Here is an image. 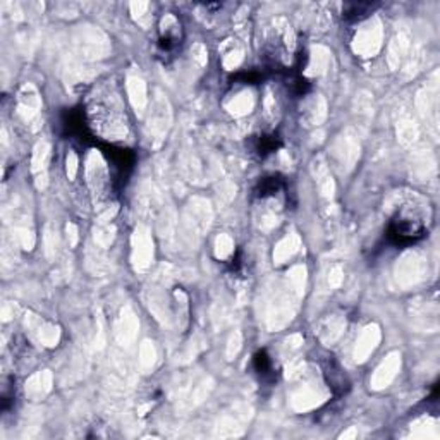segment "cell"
Listing matches in <instances>:
<instances>
[{
    "label": "cell",
    "instance_id": "cell-4",
    "mask_svg": "<svg viewBox=\"0 0 440 440\" xmlns=\"http://www.w3.org/2000/svg\"><path fill=\"white\" fill-rule=\"evenodd\" d=\"M322 368H324L325 378H327V382H328V387H332V390H334L335 394L346 392L347 387H349V382H347V377H346V373H344V370L340 368L339 363L335 361L332 356H327V358H325Z\"/></svg>",
    "mask_w": 440,
    "mask_h": 440
},
{
    "label": "cell",
    "instance_id": "cell-6",
    "mask_svg": "<svg viewBox=\"0 0 440 440\" xmlns=\"http://www.w3.org/2000/svg\"><path fill=\"white\" fill-rule=\"evenodd\" d=\"M286 189V181L277 174L267 175V178L260 179L258 185L255 187V196L260 200H267V198L277 196L279 193Z\"/></svg>",
    "mask_w": 440,
    "mask_h": 440
},
{
    "label": "cell",
    "instance_id": "cell-3",
    "mask_svg": "<svg viewBox=\"0 0 440 440\" xmlns=\"http://www.w3.org/2000/svg\"><path fill=\"white\" fill-rule=\"evenodd\" d=\"M182 44V29L181 22L175 18L167 16L162 19V26H160V36H159V52L164 57L174 55L179 51Z\"/></svg>",
    "mask_w": 440,
    "mask_h": 440
},
{
    "label": "cell",
    "instance_id": "cell-1",
    "mask_svg": "<svg viewBox=\"0 0 440 440\" xmlns=\"http://www.w3.org/2000/svg\"><path fill=\"white\" fill-rule=\"evenodd\" d=\"M88 124L97 129L103 136H112V140H122L128 131L126 105L116 88L110 85L102 95H93L86 110Z\"/></svg>",
    "mask_w": 440,
    "mask_h": 440
},
{
    "label": "cell",
    "instance_id": "cell-8",
    "mask_svg": "<svg viewBox=\"0 0 440 440\" xmlns=\"http://www.w3.org/2000/svg\"><path fill=\"white\" fill-rule=\"evenodd\" d=\"M373 9H375L373 4H347V6L344 7L342 16L349 19V21H359V19L368 16Z\"/></svg>",
    "mask_w": 440,
    "mask_h": 440
},
{
    "label": "cell",
    "instance_id": "cell-2",
    "mask_svg": "<svg viewBox=\"0 0 440 440\" xmlns=\"http://www.w3.org/2000/svg\"><path fill=\"white\" fill-rule=\"evenodd\" d=\"M425 234H427V224H425L423 217L413 210H401L389 222L387 237L390 243L397 244V246H409V244L423 239Z\"/></svg>",
    "mask_w": 440,
    "mask_h": 440
},
{
    "label": "cell",
    "instance_id": "cell-5",
    "mask_svg": "<svg viewBox=\"0 0 440 440\" xmlns=\"http://www.w3.org/2000/svg\"><path fill=\"white\" fill-rule=\"evenodd\" d=\"M281 138L275 135V133H262V135L253 136V140L250 143V150L258 159H265L270 153L277 152L281 148Z\"/></svg>",
    "mask_w": 440,
    "mask_h": 440
},
{
    "label": "cell",
    "instance_id": "cell-7",
    "mask_svg": "<svg viewBox=\"0 0 440 440\" xmlns=\"http://www.w3.org/2000/svg\"><path fill=\"white\" fill-rule=\"evenodd\" d=\"M253 370L258 375L260 380L275 382V365L267 351H258L253 356Z\"/></svg>",
    "mask_w": 440,
    "mask_h": 440
}]
</instances>
